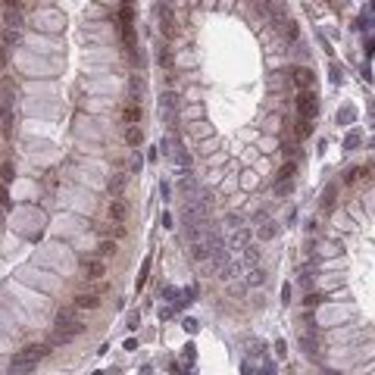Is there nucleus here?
Here are the masks:
<instances>
[{"instance_id": "nucleus-18", "label": "nucleus", "mask_w": 375, "mask_h": 375, "mask_svg": "<svg viewBox=\"0 0 375 375\" xmlns=\"http://www.w3.org/2000/svg\"><path fill=\"white\" fill-rule=\"evenodd\" d=\"M256 262H259V253H256V247H244V266L247 269H256Z\"/></svg>"}, {"instance_id": "nucleus-22", "label": "nucleus", "mask_w": 375, "mask_h": 375, "mask_svg": "<svg viewBox=\"0 0 375 375\" xmlns=\"http://www.w3.org/2000/svg\"><path fill=\"white\" fill-rule=\"evenodd\" d=\"M4 44H19V31L16 28H7L4 31Z\"/></svg>"}, {"instance_id": "nucleus-26", "label": "nucleus", "mask_w": 375, "mask_h": 375, "mask_svg": "<svg viewBox=\"0 0 375 375\" xmlns=\"http://www.w3.org/2000/svg\"><path fill=\"white\" fill-rule=\"evenodd\" d=\"M132 94H135V97L144 94V79H132Z\"/></svg>"}, {"instance_id": "nucleus-19", "label": "nucleus", "mask_w": 375, "mask_h": 375, "mask_svg": "<svg viewBox=\"0 0 375 375\" xmlns=\"http://www.w3.org/2000/svg\"><path fill=\"white\" fill-rule=\"evenodd\" d=\"M0 178H4V184H10V181L16 178V166H13V160H7L4 166H0Z\"/></svg>"}, {"instance_id": "nucleus-21", "label": "nucleus", "mask_w": 375, "mask_h": 375, "mask_svg": "<svg viewBox=\"0 0 375 375\" xmlns=\"http://www.w3.org/2000/svg\"><path fill=\"white\" fill-rule=\"evenodd\" d=\"M310 132H313V122H310V119H300V122H297V135H300V138H310Z\"/></svg>"}, {"instance_id": "nucleus-8", "label": "nucleus", "mask_w": 375, "mask_h": 375, "mask_svg": "<svg viewBox=\"0 0 375 375\" xmlns=\"http://www.w3.org/2000/svg\"><path fill=\"white\" fill-rule=\"evenodd\" d=\"M297 113H300V119H313L316 116V94L310 88L297 94Z\"/></svg>"}, {"instance_id": "nucleus-3", "label": "nucleus", "mask_w": 375, "mask_h": 375, "mask_svg": "<svg viewBox=\"0 0 375 375\" xmlns=\"http://www.w3.org/2000/svg\"><path fill=\"white\" fill-rule=\"evenodd\" d=\"M103 294H106V285H103V282H97V285H88L85 291H79V294H75V304H72V307H79L82 313H94V310L100 307Z\"/></svg>"}, {"instance_id": "nucleus-24", "label": "nucleus", "mask_w": 375, "mask_h": 375, "mask_svg": "<svg viewBox=\"0 0 375 375\" xmlns=\"http://www.w3.org/2000/svg\"><path fill=\"white\" fill-rule=\"evenodd\" d=\"M4 10H25V0H4Z\"/></svg>"}, {"instance_id": "nucleus-12", "label": "nucleus", "mask_w": 375, "mask_h": 375, "mask_svg": "<svg viewBox=\"0 0 375 375\" xmlns=\"http://www.w3.org/2000/svg\"><path fill=\"white\" fill-rule=\"evenodd\" d=\"M294 82L307 91V88L313 85V72H310V69H294Z\"/></svg>"}, {"instance_id": "nucleus-11", "label": "nucleus", "mask_w": 375, "mask_h": 375, "mask_svg": "<svg viewBox=\"0 0 375 375\" xmlns=\"http://www.w3.org/2000/svg\"><path fill=\"white\" fill-rule=\"evenodd\" d=\"M16 106H0V122H4V132L13 135V125H16Z\"/></svg>"}, {"instance_id": "nucleus-5", "label": "nucleus", "mask_w": 375, "mask_h": 375, "mask_svg": "<svg viewBox=\"0 0 375 375\" xmlns=\"http://www.w3.org/2000/svg\"><path fill=\"white\" fill-rule=\"evenodd\" d=\"M157 25H160V31H163V41H172L175 38V13L169 10V7H160L157 10Z\"/></svg>"}, {"instance_id": "nucleus-28", "label": "nucleus", "mask_w": 375, "mask_h": 375, "mask_svg": "<svg viewBox=\"0 0 375 375\" xmlns=\"http://www.w3.org/2000/svg\"><path fill=\"white\" fill-rule=\"evenodd\" d=\"M4 66H7V47L0 44V69H4Z\"/></svg>"}, {"instance_id": "nucleus-2", "label": "nucleus", "mask_w": 375, "mask_h": 375, "mask_svg": "<svg viewBox=\"0 0 375 375\" xmlns=\"http://www.w3.org/2000/svg\"><path fill=\"white\" fill-rule=\"evenodd\" d=\"M44 353H47L44 344H25L22 350L13 353V360H10V375H28V372H34V366L41 363Z\"/></svg>"}, {"instance_id": "nucleus-10", "label": "nucleus", "mask_w": 375, "mask_h": 375, "mask_svg": "<svg viewBox=\"0 0 375 375\" xmlns=\"http://www.w3.org/2000/svg\"><path fill=\"white\" fill-rule=\"evenodd\" d=\"M278 235V225L272 222V219H262L259 222V229H256V238H262V241H272Z\"/></svg>"}, {"instance_id": "nucleus-23", "label": "nucleus", "mask_w": 375, "mask_h": 375, "mask_svg": "<svg viewBox=\"0 0 375 375\" xmlns=\"http://www.w3.org/2000/svg\"><path fill=\"white\" fill-rule=\"evenodd\" d=\"M266 282V272L262 269H250V285H262Z\"/></svg>"}, {"instance_id": "nucleus-17", "label": "nucleus", "mask_w": 375, "mask_h": 375, "mask_svg": "<svg viewBox=\"0 0 375 375\" xmlns=\"http://www.w3.org/2000/svg\"><path fill=\"white\" fill-rule=\"evenodd\" d=\"M232 244H235L238 250H244V247L250 244V232H247V229H238V232L232 235Z\"/></svg>"}, {"instance_id": "nucleus-7", "label": "nucleus", "mask_w": 375, "mask_h": 375, "mask_svg": "<svg viewBox=\"0 0 375 375\" xmlns=\"http://www.w3.org/2000/svg\"><path fill=\"white\" fill-rule=\"evenodd\" d=\"M82 275H85L88 282L103 278V275H106V262H103L100 256H85V259H82Z\"/></svg>"}, {"instance_id": "nucleus-1", "label": "nucleus", "mask_w": 375, "mask_h": 375, "mask_svg": "<svg viewBox=\"0 0 375 375\" xmlns=\"http://www.w3.org/2000/svg\"><path fill=\"white\" fill-rule=\"evenodd\" d=\"M85 331V319H82V310L79 307H63L57 310V319H53V341L57 344H66L72 338H79Z\"/></svg>"}, {"instance_id": "nucleus-25", "label": "nucleus", "mask_w": 375, "mask_h": 375, "mask_svg": "<svg viewBox=\"0 0 375 375\" xmlns=\"http://www.w3.org/2000/svg\"><path fill=\"white\" fill-rule=\"evenodd\" d=\"M160 66H172V53H169V47H160Z\"/></svg>"}, {"instance_id": "nucleus-13", "label": "nucleus", "mask_w": 375, "mask_h": 375, "mask_svg": "<svg viewBox=\"0 0 375 375\" xmlns=\"http://www.w3.org/2000/svg\"><path fill=\"white\" fill-rule=\"evenodd\" d=\"M141 141H144V135H141V125H125V144L138 147Z\"/></svg>"}, {"instance_id": "nucleus-6", "label": "nucleus", "mask_w": 375, "mask_h": 375, "mask_svg": "<svg viewBox=\"0 0 375 375\" xmlns=\"http://www.w3.org/2000/svg\"><path fill=\"white\" fill-rule=\"evenodd\" d=\"M160 116L166 122H175V116H178V94L175 91H163L160 94Z\"/></svg>"}, {"instance_id": "nucleus-27", "label": "nucleus", "mask_w": 375, "mask_h": 375, "mask_svg": "<svg viewBox=\"0 0 375 375\" xmlns=\"http://www.w3.org/2000/svg\"><path fill=\"white\" fill-rule=\"evenodd\" d=\"M100 253H103V256H109V253H116V244H113V241H103V244H100Z\"/></svg>"}, {"instance_id": "nucleus-15", "label": "nucleus", "mask_w": 375, "mask_h": 375, "mask_svg": "<svg viewBox=\"0 0 375 375\" xmlns=\"http://www.w3.org/2000/svg\"><path fill=\"white\" fill-rule=\"evenodd\" d=\"M122 119H125V125H138V122H141V103H138V106H125Z\"/></svg>"}, {"instance_id": "nucleus-14", "label": "nucleus", "mask_w": 375, "mask_h": 375, "mask_svg": "<svg viewBox=\"0 0 375 375\" xmlns=\"http://www.w3.org/2000/svg\"><path fill=\"white\" fill-rule=\"evenodd\" d=\"M106 191H109L113 197H119V194L125 191V178H122V175H113V178H109V184H106Z\"/></svg>"}, {"instance_id": "nucleus-4", "label": "nucleus", "mask_w": 375, "mask_h": 375, "mask_svg": "<svg viewBox=\"0 0 375 375\" xmlns=\"http://www.w3.org/2000/svg\"><path fill=\"white\" fill-rule=\"evenodd\" d=\"M160 150H163V154H166L175 166H188V163H191V160H188V150H184L181 141H175V138H166V141L160 144Z\"/></svg>"}, {"instance_id": "nucleus-20", "label": "nucleus", "mask_w": 375, "mask_h": 375, "mask_svg": "<svg viewBox=\"0 0 375 375\" xmlns=\"http://www.w3.org/2000/svg\"><path fill=\"white\" fill-rule=\"evenodd\" d=\"M278 25H282V34L288 38V41H294V38H297V25L291 19H278Z\"/></svg>"}, {"instance_id": "nucleus-9", "label": "nucleus", "mask_w": 375, "mask_h": 375, "mask_svg": "<svg viewBox=\"0 0 375 375\" xmlns=\"http://www.w3.org/2000/svg\"><path fill=\"white\" fill-rule=\"evenodd\" d=\"M125 216H128V207L116 197V200H109V207H106V219L109 222H125Z\"/></svg>"}, {"instance_id": "nucleus-16", "label": "nucleus", "mask_w": 375, "mask_h": 375, "mask_svg": "<svg viewBox=\"0 0 375 375\" xmlns=\"http://www.w3.org/2000/svg\"><path fill=\"white\" fill-rule=\"evenodd\" d=\"M4 19H7V25H10V28H19V25H22V19H25V13H19V10H4Z\"/></svg>"}]
</instances>
